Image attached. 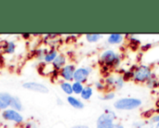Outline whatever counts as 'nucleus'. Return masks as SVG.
Masks as SVG:
<instances>
[{"instance_id": "nucleus-16", "label": "nucleus", "mask_w": 159, "mask_h": 128, "mask_svg": "<svg viewBox=\"0 0 159 128\" xmlns=\"http://www.w3.org/2000/svg\"><path fill=\"white\" fill-rule=\"evenodd\" d=\"M60 86H61V89L63 91V93H65V94H66V95H68V96H72V94L74 93V92H73L72 84H71V83H69V82H65V81H63V82H61V83Z\"/></svg>"}, {"instance_id": "nucleus-1", "label": "nucleus", "mask_w": 159, "mask_h": 128, "mask_svg": "<svg viewBox=\"0 0 159 128\" xmlns=\"http://www.w3.org/2000/svg\"><path fill=\"white\" fill-rule=\"evenodd\" d=\"M116 114L111 110H105L97 120V128H125L119 124H115Z\"/></svg>"}, {"instance_id": "nucleus-14", "label": "nucleus", "mask_w": 159, "mask_h": 128, "mask_svg": "<svg viewBox=\"0 0 159 128\" xmlns=\"http://www.w3.org/2000/svg\"><path fill=\"white\" fill-rule=\"evenodd\" d=\"M92 95H93V88H92V86H86L84 87L82 93L80 94V97H81V99H84V100H89L90 98L92 97Z\"/></svg>"}, {"instance_id": "nucleus-33", "label": "nucleus", "mask_w": 159, "mask_h": 128, "mask_svg": "<svg viewBox=\"0 0 159 128\" xmlns=\"http://www.w3.org/2000/svg\"><path fill=\"white\" fill-rule=\"evenodd\" d=\"M72 128H89L87 126H73Z\"/></svg>"}, {"instance_id": "nucleus-10", "label": "nucleus", "mask_w": 159, "mask_h": 128, "mask_svg": "<svg viewBox=\"0 0 159 128\" xmlns=\"http://www.w3.org/2000/svg\"><path fill=\"white\" fill-rule=\"evenodd\" d=\"M67 102L70 106H72L75 109L82 110L84 108V103L79 99H77L74 96H68L67 97Z\"/></svg>"}, {"instance_id": "nucleus-20", "label": "nucleus", "mask_w": 159, "mask_h": 128, "mask_svg": "<svg viewBox=\"0 0 159 128\" xmlns=\"http://www.w3.org/2000/svg\"><path fill=\"white\" fill-rule=\"evenodd\" d=\"M115 82H116V77L110 75V76L106 77V79H105V81H104V85H105L106 88L111 89V88H114V86H115Z\"/></svg>"}, {"instance_id": "nucleus-4", "label": "nucleus", "mask_w": 159, "mask_h": 128, "mask_svg": "<svg viewBox=\"0 0 159 128\" xmlns=\"http://www.w3.org/2000/svg\"><path fill=\"white\" fill-rule=\"evenodd\" d=\"M152 70L147 65H141L134 70L133 80L135 83H146L152 77Z\"/></svg>"}, {"instance_id": "nucleus-26", "label": "nucleus", "mask_w": 159, "mask_h": 128, "mask_svg": "<svg viewBox=\"0 0 159 128\" xmlns=\"http://www.w3.org/2000/svg\"><path fill=\"white\" fill-rule=\"evenodd\" d=\"M94 86H95L96 89L99 90V91H104L106 89V86H105L104 83H102V82H96L94 84Z\"/></svg>"}, {"instance_id": "nucleus-32", "label": "nucleus", "mask_w": 159, "mask_h": 128, "mask_svg": "<svg viewBox=\"0 0 159 128\" xmlns=\"http://www.w3.org/2000/svg\"><path fill=\"white\" fill-rule=\"evenodd\" d=\"M151 46H152L151 44H147V45H145L144 46H142V50H143V51H147L148 49L151 48Z\"/></svg>"}, {"instance_id": "nucleus-8", "label": "nucleus", "mask_w": 159, "mask_h": 128, "mask_svg": "<svg viewBox=\"0 0 159 128\" xmlns=\"http://www.w3.org/2000/svg\"><path fill=\"white\" fill-rule=\"evenodd\" d=\"M76 68L74 64H66L59 73L61 77L65 81V82H72L74 81V74L75 72Z\"/></svg>"}, {"instance_id": "nucleus-11", "label": "nucleus", "mask_w": 159, "mask_h": 128, "mask_svg": "<svg viewBox=\"0 0 159 128\" xmlns=\"http://www.w3.org/2000/svg\"><path fill=\"white\" fill-rule=\"evenodd\" d=\"M125 38V35L120 34V33H112L108 36L107 38V42L110 45H118L121 44L123 42Z\"/></svg>"}, {"instance_id": "nucleus-2", "label": "nucleus", "mask_w": 159, "mask_h": 128, "mask_svg": "<svg viewBox=\"0 0 159 128\" xmlns=\"http://www.w3.org/2000/svg\"><path fill=\"white\" fill-rule=\"evenodd\" d=\"M142 104H143V101L140 99L123 98V99H117L115 102L114 107L115 109L119 110V111H132V110L140 108Z\"/></svg>"}, {"instance_id": "nucleus-13", "label": "nucleus", "mask_w": 159, "mask_h": 128, "mask_svg": "<svg viewBox=\"0 0 159 128\" xmlns=\"http://www.w3.org/2000/svg\"><path fill=\"white\" fill-rule=\"evenodd\" d=\"M58 55H59V54H58L57 50L52 48V49H50V50H48V52L46 53V55H45L43 60H44L46 63H52L53 60L57 58Z\"/></svg>"}, {"instance_id": "nucleus-35", "label": "nucleus", "mask_w": 159, "mask_h": 128, "mask_svg": "<svg viewBox=\"0 0 159 128\" xmlns=\"http://www.w3.org/2000/svg\"><path fill=\"white\" fill-rule=\"evenodd\" d=\"M155 128H159V123H157L156 126H155Z\"/></svg>"}, {"instance_id": "nucleus-30", "label": "nucleus", "mask_w": 159, "mask_h": 128, "mask_svg": "<svg viewBox=\"0 0 159 128\" xmlns=\"http://www.w3.org/2000/svg\"><path fill=\"white\" fill-rule=\"evenodd\" d=\"M151 122H152L153 124H157V123H159V114L156 115V116H153V117L151 118Z\"/></svg>"}, {"instance_id": "nucleus-19", "label": "nucleus", "mask_w": 159, "mask_h": 128, "mask_svg": "<svg viewBox=\"0 0 159 128\" xmlns=\"http://www.w3.org/2000/svg\"><path fill=\"white\" fill-rule=\"evenodd\" d=\"M72 87H73V92L74 94L75 95H80L84 89V85L81 84V83H78V82H74L72 84Z\"/></svg>"}, {"instance_id": "nucleus-18", "label": "nucleus", "mask_w": 159, "mask_h": 128, "mask_svg": "<svg viewBox=\"0 0 159 128\" xmlns=\"http://www.w3.org/2000/svg\"><path fill=\"white\" fill-rule=\"evenodd\" d=\"M102 37V34L100 33H87L86 34V39L89 43H95L99 41Z\"/></svg>"}, {"instance_id": "nucleus-24", "label": "nucleus", "mask_w": 159, "mask_h": 128, "mask_svg": "<svg viewBox=\"0 0 159 128\" xmlns=\"http://www.w3.org/2000/svg\"><path fill=\"white\" fill-rule=\"evenodd\" d=\"M133 75H134V72L130 70V71L125 72V73H123L122 77H123L124 81H125V82H127V81H129V80L133 79Z\"/></svg>"}, {"instance_id": "nucleus-28", "label": "nucleus", "mask_w": 159, "mask_h": 128, "mask_svg": "<svg viewBox=\"0 0 159 128\" xmlns=\"http://www.w3.org/2000/svg\"><path fill=\"white\" fill-rule=\"evenodd\" d=\"M145 122L146 121H137V122H134L132 126L134 128H141L145 124Z\"/></svg>"}, {"instance_id": "nucleus-21", "label": "nucleus", "mask_w": 159, "mask_h": 128, "mask_svg": "<svg viewBox=\"0 0 159 128\" xmlns=\"http://www.w3.org/2000/svg\"><path fill=\"white\" fill-rule=\"evenodd\" d=\"M154 75H155V74H153L152 77L145 83L146 86H147V87L150 88V89H154V88H156V87L158 86V82L157 81V79H156V77H155Z\"/></svg>"}, {"instance_id": "nucleus-3", "label": "nucleus", "mask_w": 159, "mask_h": 128, "mask_svg": "<svg viewBox=\"0 0 159 128\" xmlns=\"http://www.w3.org/2000/svg\"><path fill=\"white\" fill-rule=\"evenodd\" d=\"M120 57L117 53H116L112 49L104 50L100 58V62L102 66H106L108 68H116L120 64Z\"/></svg>"}, {"instance_id": "nucleus-27", "label": "nucleus", "mask_w": 159, "mask_h": 128, "mask_svg": "<svg viewBox=\"0 0 159 128\" xmlns=\"http://www.w3.org/2000/svg\"><path fill=\"white\" fill-rule=\"evenodd\" d=\"M155 110H149L147 112H145L144 113H143V117L144 118H152V115L155 113Z\"/></svg>"}, {"instance_id": "nucleus-29", "label": "nucleus", "mask_w": 159, "mask_h": 128, "mask_svg": "<svg viewBox=\"0 0 159 128\" xmlns=\"http://www.w3.org/2000/svg\"><path fill=\"white\" fill-rule=\"evenodd\" d=\"M141 128H155V124H153L151 121H146L145 124L142 126Z\"/></svg>"}, {"instance_id": "nucleus-23", "label": "nucleus", "mask_w": 159, "mask_h": 128, "mask_svg": "<svg viewBox=\"0 0 159 128\" xmlns=\"http://www.w3.org/2000/svg\"><path fill=\"white\" fill-rule=\"evenodd\" d=\"M140 40H138L137 38H130V42H129V47L132 50H137L139 46H140Z\"/></svg>"}, {"instance_id": "nucleus-17", "label": "nucleus", "mask_w": 159, "mask_h": 128, "mask_svg": "<svg viewBox=\"0 0 159 128\" xmlns=\"http://www.w3.org/2000/svg\"><path fill=\"white\" fill-rule=\"evenodd\" d=\"M12 97L13 96H11L7 92H0V99L5 104H7V106H10V103H11V100H12Z\"/></svg>"}, {"instance_id": "nucleus-22", "label": "nucleus", "mask_w": 159, "mask_h": 128, "mask_svg": "<svg viewBox=\"0 0 159 128\" xmlns=\"http://www.w3.org/2000/svg\"><path fill=\"white\" fill-rule=\"evenodd\" d=\"M125 86V81L123 79L122 76H118L116 78V82H115V86L114 88L116 89V90H120L121 88H123Z\"/></svg>"}, {"instance_id": "nucleus-5", "label": "nucleus", "mask_w": 159, "mask_h": 128, "mask_svg": "<svg viewBox=\"0 0 159 128\" xmlns=\"http://www.w3.org/2000/svg\"><path fill=\"white\" fill-rule=\"evenodd\" d=\"M91 72H92V68L90 66L77 68L74 74V82L85 84L88 81L89 76L91 73Z\"/></svg>"}, {"instance_id": "nucleus-6", "label": "nucleus", "mask_w": 159, "mask_h": 128, "mask_svg": "<svg viewBox=\"0 0 159 128\" xmlns=\"http://www.w3.org/2000/svg\"><path fill=\"white\" fill-rule=\"evenodd\" d=\"M2 117L4 120L6 121H9V122H13L15 124H22L23 123V116L19 113V112H16L12 109H7L5 111H3L2 113Z\"/></svg>"}, {"instance_id": "nucleus-9", "label": "nucleus", "mask_w": 159, "mask_h": 128, "mask_svg": "<svg viewBox=\"0 0 159 128\" xmlns=\"http://www.w3.org/2000/svg\"><path fill=\"white\" fill-rule=\"evenodd\" d=\"M66 61L67 59L63 54H59L57 56V58L53 60V62L51 63L53 69L57 72H60L65 65H66Z\"/></svg>"}, {"instance_id": "nucleus-25", "label": "nucleus", "mask_w": 159, "mask_h": 128, "mask_svg": "<svg viewBox=\"0 0 159 128\" xmlns=\"http://www.w3.org/2000/svg\"><path fill=\"white\" fill-rule=\"evenodd\" d=\"M115 97H116L115 92H113V91H109V92H107V93H106V94L102 98V100H112Z\"/></svg>"}, {"instance_id": "nucleus-7", "label": "nucleus", "mask_w": 159, "mask_h": 128, "mask_svg": "<svg viewBox=\"0 0 159 128\" xmlns=\"http://www.w3.org/2000/svg\"><path fill=\"white\" fill-rule=\"evenodd\" d=\"M22 87L26 90H30L33 92L40 93V94H48L49 92L47 86L37 82H26L22 84Z\"/></svg>"}, {"instance_id": "nucleus-31", "label": "nucleus", "mask_w": 159, "mask_h": 128, "mask_svg": "<svg viewBox=\"0 0 159 128\" xmlns=\"http://www.w3.org/2000/svg\"><path fill=\"white\" fill-rule=\"evenodd\" d=\"M7 107H8V106H7V104H5V103L0 99V111H5V110H7Z\"/></svg>"}, {"instance_id": "nucleus-36", "label": "nucleus", "mask_w": 159, "mask_h": 128, "mask_svg": "<svg viewBox=\"0 0 159 128\" xmlns=\"http://www.w3.org/2000/svg\"><path fill=\"white\" fill-rule=\"evenodd\" d=\"M34 128H38V127H34Z\"/></svg>"}, {"instance_id": "nucleus-15", "label": "nucleus", "mask_w": 159, "mask_h": 128, "mask_svg": "<svg viewBox=\"0 0 159 128\" xmlns=\"http://www.w3.org/2000/svg\"><path fill=\"white\" fill-rule=\"evenodd\" d=\"M3 49L6 54H13L16 50V44L12 41L5 42V45L3 46Z\"/></svg>"}, {"instance_id": "nucleus-12", "label": "nucleus", "mask_w": 159, "mask_h": 128, "mask_svg": "<svg viewBox=\"0 0 159 128\" xmlns=\"http://www.w3.org/2000/svg\"><path fill=\"white\" fill-rule=\"evenodd\" d=\"M10 107L12 110L16 111V112H21L23 110V106H22V103L20 99V98L16 97V96H13L12 97V100H11V103H10Z\"/></svg>"}, {"instance_id": "nucleus-34", "label": "nucleus", "mask_w": 159, "mask_h": 128, "mask_svg": "<svg viewBox=\"0 0 159 128\" xmlns=\"http://www.w3.org/2000/svg\"><path fill=\"white\" fill-rule=\"evenodd\" d=\"M57 103H58L59 105H61H61H63V102H62L60 99H57Z\"/></svg>"}]
</instances>
